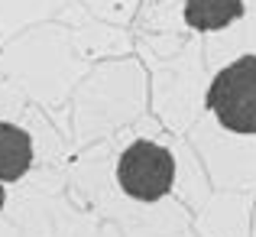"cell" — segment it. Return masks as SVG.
<instances>
[{"label":"cell","mask_w":256,"mask_h":237,"mask_svg":"<svg viewBox=\"0 0 256 237\" xmlns=\"http://www.w3.org/2000/svg\"><path fill=\"white\" fill-rule=\"evenodd\" d=\"M208 107L230 133H256V56H240L214 75Z\"/></svg>","instance_id":"obj_1"},{"label":"cell","mask_w":256,"mask_h":237,"mask_svg":"<svg viewBox=\"0 0 256 237\" xmlns=\"http://www.w3.org/2000/svg\"><path fill=\"white\" fill-rule=\"evenodd\" d=\"M175 179V159L166 146L150 143V140H136L124 150L117 159V182L124 195L136 201H159L169 195Z\"/></svg>","instance_id":"obj_2"},{"label":"cell","mask_w":256,"mask_h":237,"mask_svg":"<svg viewBox=\"0 0 256 237\" xmlns=\"http://www.w3.org/2000/svg\"><path fill=\"white\" fill-rule=\"evenodd\" d=\"M244 17V0H185V23L198 33H214Z\"/></svg>","instance_id":"obj_4"},{"label":"cell","mask_w":256,"mask_h":237,"mask_svg":"<svg viewBox=\"0 0 256 237\" xmlns=\"http://www.w3.org/2000/svg\"><path fill=\"white\" fill-rule=\"evenodd\" d=\"M4 201H6V192H4V185H0V211H4Z\"/></svg>","instance_id":"obj_5"},{"label":"cell","mask_w":256,"mask_h":237,"mask_svg":"<svg viewBox=\"0 0 256 237\" xmlns=\"http://www.w3.org/2000/svg\"><path fill=\"white\" fill-rule=\"evenodd\" d=\"M32 166V137L0 120V182H20Z\"/></svg>","instance_id":"obj_3"}]
</instances>
